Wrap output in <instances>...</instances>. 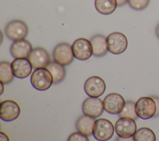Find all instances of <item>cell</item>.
<instances>
[{
    "label": "cell",
    "mask_w": 159,
    "mask_h": 141,
    "mask_svg": "<svg viewBox=\"0 0 159 141\" xmlns=\"http://www.w3.org/2000/svg\"><path fill=\"white\" fill-rule=\"evenodd\" d=\"M30 81L33 87L39 91L48 89L53 83V76L46 68H36L31 75Z\"/></svg>",
    "instance_id": "obj_1"
},
{
    "label": "cell",
    "mask_w": 159,
    "mask_h": 141,
    "mask_svg": "<svg viewBox=\"0 0 159 141\" xmlns=\"http://www.w3.org/2000/svg\"><path fill=\"white\" fill-rule=\"evenodd\" d=\"M135 112L137 116L142 119H148L154 117L156 103L152 97H141L135 102Z\"/></svg>",
    "instance_id": "obj_2"
},
{
    "label": "cell",
    "mask_w": 159,
    "mask_h": 141,
    "mask_svg": "<svg viewBox=\"0 0 159 141\" xmlns=\"http://www.w3.org/2000/svg\"><path fill=\"white\" fill-rule=\"evenodd\" d=\"M114 132V127L112 123L108 119L99 118L95 121L93 135L94 137L100 141L110 139Z\"/></svg>",
    "instance_id": "obj_3"
},
{
    "label": "cell",
    "mask_w": 159,
    "mask_h": 141,
    "mask_svg": "<svg viewBox=\"0 0 159 141\" xmlns=\"http://www.w3.org/2000/svg\"><path fill=\"white\" fill-rule=\"evenodd\" d=\"M5 34L10 40L13 41L22 40L28 34V27L22 20H12L7 24Z\"/></svg>",
    "instance_id": "obj_4"
},
{
    "label": "cell",
    "mask_w": 159,
    "mask_h": 141,
    "mask_svg": "<svg viewBox=\"0 0 159 141\" xmlns=\"http://www.w3.org/2000/svg\"><path fill=\"white\" fill-rule=\"evenodd\" d=\"M108 51L113 54H120L127 48L128 45L125 35L119 32L110 34L107 37Z\"/></svg>",
    "instance_id": "obj_5"
},
{
    "label": "cell",
    "mask_w": 159,
    "mask_h": 141,
    "mask_svg": "<svg viewBox=\"0 0 159 141\" xmlns=\"http://www.w3.org/2000/svg\"><path fill=\"white\" fill-rule=\"evenodd\" d=\"M115 130L121 138H130L137 130V124L134 119L128 117H120L116 122Z\"/></svg>",
    "instance_id": "obj_6"
},
{
    "label": "cell",
    "mask_w": 159,
    "mask_h": 141,
    "mask_svg": "<svg viewBox=\"0 0 159 141\" xmlns=\"http://www.w3.org/2000/svg\"><path fill=\"white\" fill-rule=\"evenodd\" d=\"M125 101L119 93H112L107 94L103 101L104 110L111 114H119L124 109Z\"/></svg>",
    "instance_id": "obj_7"
},
{
    "label": "cell",
    "mask_w": 159,
    "mask_h": 141,
    "mask_svg": "<svg viewBox=\"0 0 159 141\" xmlns=\"http://www.w3.org/2000/svg\"><path fill=\"white\" fill-rule=\"evenodd\" d=\"M73 55L80 60L89 59L93 55V47L91 42L84 38L76 39L71 45Z\"/></svg>",
    "instance_id": "obj_8"
},
{
    "label": "cell",
    "mask_w": 159,
    "mask_h": 141,
    "mask_svg": "<svg viewBox=\"0 0 159 141\" xmlns=\"http://www.w3.org/2000/svg\"><path fill=\"white\" fill-rule=\"evenodd\" d=\"M53 57L55 61L65 66L71 63L75 57L71 46L67 43H61L55 47Z\"/></svg>",
    "instance_id": "obj_9"
},
{
    "label": "cell",
    "mask_w": 159,
    "mask_h": 141,
    "mask_svg": "<svg viewBox=\"0 0 159 141\" xmlns=\"http://www.w3.org/2000/svg\"><path fill=\"white\" fill-rule=\"evenodd\" d=\"M106 87L104 81L98 76L89 77L84 84L85 93L90 97L99 98L105 92Z\"/></svg>",
    "instance_id": "obj_10"
},
{
    "label": "cell",
    "mask_w": 159,
    "mask_h": 141,
    "mask_svg": "<svg viewBox=\"0 0 159 141\" xmlns=\"http://www.w3.org/2000/svg\"><path fill=\"white\" fill-rule=\"evenodd\" d=\"M103 101L98 98L90 97L86 98L83 102L82 110L84 114L96 118L104 111Z\"/></svg>",
    "instance_id": "obj_11"
},
{
    "label": "cell",
    "mask_w": 159,
    "mask_h": 141,
    "mask_svg": "<svg viewBox=\"0 0 159 141\" xmlns=\"http://www.w3.org/2000/svg\"><path fill=\"white\" fill-rule=\"evenodd\" d=\"M20 113L19 104L13 100H5L1 103L0 116L4 121L9 122L16 119Z\"/></svg>",
    "instance_id": "obj_12"
},
{
    "label": "cell",
    "mask_w": 159,
    "mask_h": 141,
    "mask_svg": "<svg viewBox=\"0 0 159 141\" xmlns=\"http://www.w3.org/2000/svg\"><path fill=\"white\" fill-rule=\"evenodd\" d=\"M11 67L14 76L22 79L30 75L33 66L27 58H16L11 63Z\"/></svg>",
    "instance_id": "obj_13"
},
{
    "label": "cell",
    "mask_w": 159,
    "mask_h": 141,
    "mask_svg": "<svg viewBox=\"0 0 159 141\" xmlns=\"http://www.w3.org/2000/svg\"><path fill=\"white\" fill-rule=\"evenodd\" d=\"M32 66L35 68H46L50 62V57L46 50L43 48L37 47L32 49L28 57Z\"/></svg>",
    "instance_id": "obj_14"
},
{
    "label": "cell",
    "mask_w": 159,
    "mask_h": 141,
    "mask_svg": "<svg viewBox=\"0 0 159 141\" xmlns=\"http://www.w3.org/2000/svg\"><path fill=\"white\" fill-rule=\"evenodd\" d=\"M32 50L31 43L27 40L14 41L10 48L12 56L16 58H28Z\"/></svg>",
    "instance_id": "obj_15"
},
{
    "label": "cell",
    "mask_w": 159,
    "mask_h": 141,
    "mask_svg": "<svg viewBox=\"0 0 159 141\" xmlns=\"http://www.w3.org/2000/svg\"><path fill=\"white\" fill-rule=\"evenodd\" d=\"M93 47V55L96 57L105 55L107 51V38L101 34H96L90 39Z\"/></svg>",
    "instance_id": "obj_16"
},
{
    "label": "cell",
    "mask_w": 159,
    "mask_h": 141,
    "mask_svg": "<svg viewBox=\"0 0 159 141\" xmlns=\"http://www.w3.org/2000/svg\"><path fill=\"white\" fill-rule=\"evenodd\" d=\"M94 122L95 119L94 117L84 114L77 119L76 128L78 131L86 135H91L93 134Z\"/></svg>",
    "instance_id": "obj_17"
},
{
    "label": "cell",
    "mask_w": 159,
    "mask_h": 141,
    "mask_svg": "<svg viewBox=\"0 0 159 141\" xmlns=\"http://www.w3.org/2000/svg\"><path fill=\"white\" fill-rule=\"evenodd\" d=\"M46 68L50 71L53 76V84L61 83L65 78L66 70L65 67L55 61H50Z\"/></svg>",
    "instance_id": "obj_18"
},
{
    "label": "cell",
    "mask_w": 159,
    "mask_h": 141,
    "mask_svg": "<svg viewBox=\"0 0 159 141\" xmlns=\"http://www.w3.org/2000/svg\"><path fill=\"white\" fill-rule=\"evenodd\" d=\"M94 5L96 10L104 15L112 14L117 6L116 0H95Z\"/></svg>",
    "instance_id": "obj_19"
},
{
    "label": "cell",
    "mask_w": 159,
    "mask_h": 141,
    "mask_svg": "<svg viewBox=\"0 0 159 141\" xmlns=\"http://www.w3.org/2000/svg\"><path fill=\"white\" fill-rule=\"evenodd\" d=\"M11 63L6 61L0 63V81L4 84L10 83L14 79Z\"/></svg>",
    "instance_id": "obj_20"
},
{
    "label": "cell",
    "mask_w": 159,
    "mask_h": 141,
    "mask_svg": "<svg viewBox=\"0 0 159 141\" xmlns=\"http://www.w3.org/2000/svg\"><path fill=\"white\" fill-rule=\"evenodd\" d=\"M133 139L135 141H155L156 136L150 128L141 127L136 130Z\"/></svg>",
    "instance_id": "obj_21"
},
{
    "label": "cell",
    "mask_w": 159,
    "mask_h": 141,
    "mask_svg": "<svg viewBox=\"0 0 159 141\" xmlns=\"http://www.w3.org/2000/svg\"><path fill=\"white\" fill-rule=\"evenodd\" d=\"M135 103L132 101H125V104L122 111L119 114V117H128L134 120H136L138 117L135 112Z\"/></svg>",
    "instance_id": "obj_22"
},
{
    "label": "cell",
    "mask_w": 159,
    "mask_h": 141,
    "mask_svg": "<svg viewBox=\"0 0 159 141\" xmlns=\"http://www.w3.org/2000/svg\"><path fill=\"white\" fill-rule=\"evenodd\" d=\"M150 2V0H128L129 5L134 10H143L145 9Z\"/></svg>",
    "instance_id": "obj_23"
},
{
    "label": "cell",
    "mask_w": 159,
    "mask_h": 141,
    "mask_svg": "<svg viewBox=\"0 0 159 141\" xmlns=\"http://www.w3.org/2000/svg\"><path fill=\"white\" fill-rule=\"evenodd\" d=\"M68 141H89V139L87 135L80 132H74L72 133L68 139Z\"/></svg>",
    "instance_id": "obj_24"
},
{
    "label": "cell",
    "mask_w": 159,
    "mask_h": 141,
    "mask_svg": "<svg viewBox=\"0 0 159 141\" xmlns=\"http://www.w3.org/2000/svg\"><path fill=\"white\" fill-rule=\"evenodd\" d=\"M152 98L154 99L157 106V111L154 117H158L159 116V97L154 96H152Z\"/></svg>",
    "instance_id": "obj_25"
},
{
    "label": "cell",
    "mask_w": 159,
    "mask_h": 141,
    "mask_svg": "<svg viewBox=\"0 0 159 141\" xmlns=\"http://www.w3.org/2000/svg\"><path fill=\"white\" fill-rule=\"evenodd\" d=\"M117 6H122L128 2V0H116Z\"/></svg>",
    "instance_id": "obj_26"
},
{
    "label": "cell",
    "mask_w": 159,
    "mask_h": 141,
    "mask_svg": "<svg viewBox=\"0 0 159 141\" xmlns=\"http://www.w3.org/2000/svg\"><path fill=\"white\" fill-rule=\"evenodd\" d=\"M1 140H9L8 137L2 132H1Z\"/></svg>",
    "instance_id": "obj_27"
},
{
    "label": "cell",
    "mask_w": 159,
    "mask_h": 141,
    "mask_svg": "<svg viewBox=\"0 0 159 141\" xmlns=\"http://www.w3.org/2000/svg\"><path fill=\"white\" fill-rule=\"evenodd\" d=\"M156 35H157L158 39H159V24L157 25V26L156 27Z\"/></svg>",
    "instance_id": "obj_28"
}]
</instances>
